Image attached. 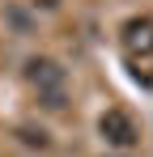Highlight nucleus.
Masks as SVG:
<instances>
[{
  "instance_id": "nucleus-1",
  "label": "nucleus",
  "mask_w": 153,
  "mask_h": 157,
  "mask_svg": "<svg viewBox=\"0 0 153 157\" xmlns=\"http://www.w3.org/2000/svg\"><path fill=\"white\" fill-rule=\"evenodd\" d=\"M26 81L38 89L43 106H51V110L64 106V68H60L55 59H30V64H26Z\"/></svg>"
},
{
  "instance_id": "nucleus-3",
  "label": "nucleus",
  "mask_w": 153,
  "mask_h": 157,
  "mask_svg": "<svg viewBox=\"0 0 153 157\" xmlns=\"http://www.w3.org/2000/svg\"><path fill=\"white\" fill-rule=\"evenodd\" d=\"M119 43H124L128 59H149L153 55V17H132L119 34Z\"/></svg>"
},
{
  "instance_id": "nucleus-2",
  "label": "nucleus",
  "mask_w": 153,
  "mask_h": 157,
  "mask_svg": "<svg viewBox=\"0 0 153 157\" xmlns=\"http://www.w3.org/2000/svg\"><path fill=\"white\" fill-rule=\"evenodd\" d=\"M98 132H102V140L115 144V149H132V144L140 140V132H136V123H132L128 110H106L98 119Z\"/></svg>"
},
{
  "instance_id": "nucleus-4",
  "label": "nucleus",
  "mask_w": 153,
  "mask_h": 157,
  "mask_svg": "<svg viewBox=\"0 0 153 157\" xmlns=\"http://www.w3.org/2000/svg\"><path fill=\"white\" fill-rule=\"evenodd\" d=\"M22 140H26V144H47V136H43V132H22Z\"/></svg>"
},
{
  "instance_id": "nucleus-5",
  "label": "nucleus",
  "mask_w": 153,
  "mask_h": 157,
  "mask_svg": "<svg viewBox=\"0 0 153 157\" xmlns=\"http://www.w3.org/2000/svg\"><path fill=\"white\" fill-rule=\"evenodd\" d=\"M140 81H145V85L153 89V68H145V77H140Z\"/></svg>"
}]
</instances>
